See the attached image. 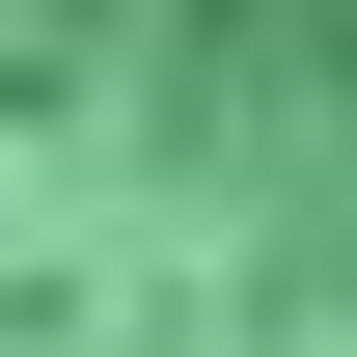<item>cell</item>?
Here are the masks:
<instances>
[{"label":"cell","mask_w":357,"mask_h":357,"mask_svg":"<svg viewBox=\"0 0 357 357\" xmlns=\"http://www.w3.org/2000/svg\"><path fill=\"white\" fill-rule=\"evenodd\" d=\"M0 357H357V0H0Z\"/></svg>","instance_id":"1"}]
</instances>
